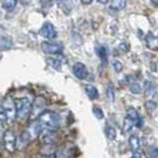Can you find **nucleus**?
I'll list each match as a JSON object with an SVG mask.
<instances>
[{
	"mask_svg": "<svg viewBox=\"0 0 158 158\" xmlns=\"http://www.w3.org/2000/svg\"><path fill=\"white\" fill-rule=\"evenodd\" d=\"M81 2L83 5H90L91 2H93V0H81Z\"/></svg>",
	"mask_w": 158,
	"mask_h": 158,
	"instance_id": "72a5a7b5",
	"label": "nucleus"
},
{
	"mask_svg": "<svg viewBox=\"0 0 158 158\" xmlns=\"http://www.w3.org/2000/svg\"><path fill=\"white\" fill-rule=\"evenodd\" d=\"M45 107H46V101L42 98V97L35 98V101L32 103V110H31L29 116H31L33 119H35L36 117H39L40 115L44 113Z\"/></svg>",
	"mask_w": 158,
	"mask_h": 158,
	"instance_id": "20e7f679",
	"label": "nucleus"
},
{
	"mask_svg": "<svg viewBox=\"0 0 158 158\" xmlns=\"http://www.w3.org/2000/svg\"><path fill=\"white\" fill-rule=\"evenodd\" d=\"M73 73L75 75V77H77L79 80H85L88 77V69H87L85 63L82 62H77L74 64Z\"/></svg>",
	"mask_w": 158,
	"mask_h": 158,
	"instance_id": "1a4fd4ad",
	"label": "nucleus"
},
{
	"mask_svg": "<svg viewBox=\"0 0 158 158\" xmlns=\"http://www.w3.org/2000/svg\"><path fill=\"white\" fill-rule=\"evenodd\" d=\"M20 1L23 2V5H28V4L31 2V1H32V0H20Z\"/></svg>",
	"mask_w": 158,
	"mask_h": 158,
	"instance_id": "f704fd0d",
	"label": "nucleus"
},
{
	"mask_svg": "<svg viewBox=\"0 0 158 158\" xmlns=\"http://www.w3.org/2000/svg\"><path fill=\"white\" fill-rule=\"evenodd\" d=\"M40 158H45V157H40Z\"/></svg>",
	"mask_w": 158,
	"mask_h": 158,
	"instance_id": "4c0bfd02",
	"label": "nucleus"
},
{
	"mask_svg": "<svg viewBox=\"0 0 158 158\" xmlns=\"http://www.w3.org/2000/svg\"><path fill=\"white\" fill-rule=\"evenodd\" d=\"M132 128H134L132 121H130L128 117H125L124 121H123V132H129Z\"/></svg>",
	"mask_w": 158,
	"mask_h": 158,
	"instance_id": "4be33fe9",
	"label": "nucleus"
},
{
	"mask_svg": "<svg viewBox=\"0 0 158 158\" xmlns=\"http://www.w3.org/2000/svg\"><path fill=\"white\" fill-rule=\"evenodd\" d=\"M148 156L149 158H157L158 157V149L157 147H150L148 149Z\"/></svg>",
	"mask_w": 158,
	"mask_h": 158,
	"instance_id": "393cba45",
	"label": "nucleus"
},
{
	"mask_svg": "<svg viewBox=\"0 0 158 158\" xmlns=\"http://www.w3.org/2000/svg\"><path fill=\"white\" fill-rule=\"evenodd\" d=\"M143 125H144V119L142 118L141 116L138 117V118L136 119V122L134 123V127H136V128H138V129H141V128H143Z\"/></svg>",
	"mask_w": 158,
	"mask_h": 158,
	"instance_id": "c756f323",
	"label": "nucleus"
},
{
	"mask_svg": "<svg viewBox=\"0 0 158 158\" xmlns=\"http://www.w3.org/2000/svg\"><path fill=\"white\" fill-rule=\"evenodd\" d=\"M127 6V0H113L111 1V8L115 11H121Z\"/></svg>",
	"mask_w": 158,
	"mask_h": 158,
	"instance_id": "6ab92c4d",
	"label": "nucleus"
},
{
	"mask_svg": "<svg viewBox=\"0 0 158 158\" xmlns=\"http://www.w3.org/2000/svg\"><path fill=\"white\" fill-rule=\"evenodd\" d=\"M4 147L8 152H14L17 150V136L12 130H6L2 134Z\"/></svg>",
	"mask_w": 158,
	"mask_h": 158,
	"instance_id": "7ed1b4c3",
	"label": "nucleus"
},
{
	"mask_svg": "<svg viewBox=\"0 0 158 158\" xmlns=\"http://www.w3.org/2000/svg\"><path fill=\"white\" fill-rule=\"evenodd\" d=\"M56 1H60V0H56Z\"/></svg>",
	"mask_w": 158,
	"mask_h": 158,
	"instance_id": "58836bf2",
	"label": "nucleus"
},
{
	"mask_svg": "<svg viewBox=\"0 0 158 158\" xmlns=\"http://www.w3.org/2000/svg\"><path fill=\"white\" fill-rule=\"evenodd\" d=\"M39 34L41 36H44L48 40H55L57 36V32L56 29L54 28V26L52 25L51 23H45L44 26L40 28Z\"/></svg>",
	"mask_w": 158,
	"mask_h": 158,
	"instance_id": "0eeeda50",
	"label": "nucleus"
},
{
	"mask_svg": "<svg viewBox=\"0 0 158 158\" xmlns=\"http://www.w3.org/2000/svg\"><path fill=\"white\" fill-rule=\"evenodd\" d=\"M14 108H15V118L19 121H25L29 117L32 110V101L27 97H21L14 100Z\"/></svg>",
	"mask_w": 158,
	"mask_h": 158,
	"instance_id": "f03ea898",
	"label": "nucleus"
},
{
	"mask_svg": "<svg viewBox=\"0 0 158 158\" xmlns=\"http://www.w3.org/2000/svg\"><path fill=\"white\" fill-rule=\"evenodd\" d=\"M6 119H7V117H6L5 110H4V108L0 106V124H2Z\"/></svg>",
	"mask_w": 158,
	"mask_h": 158,
	"instance_id": "7c9ffc66",
	"label": "nucleus"
},
{
	"mask_svg": "<svg viewBox=\"0 0 158 158\" xmlns=\"http://www.w3.org/2000/svg\"><path fill=\"white\" fill-rule=\"evenodd\" d=\"M72 157V153L69 152L68 150H55L54 152L47 156L45 158H70Z\"/></svg>",
	"mask_w": 158,
	"mask_h": 158,
	"instance_id": "f3484780",
	"label": "nucleus"
},
{
	"mask_svg": "<svg viewBox=\"0 0 158 158\" xmlns=\"http://www.w3.org/2000/svg\"><path fill=\"white\" fill-rule=\"evenodd\" d=\"M42 130H44V128H42V125L40 124L39 121H34L33 123L31 124V127H29V130H27L29 132V135H31V137H32V139L33 138H38L40 136V134L42 132Z\"/></svg>",
	"mask_w": 158,
	"mask_h": 158,
	"instance_id": "9b49d317",
	"label": "nucleus"
},
{
	"mask_svg": "<svg viewBox=\"0 0 158 158\" xmlns=\"http://www.w3.org/2000/svg\"><path fill=\"white\" fill-rule=\"evenodd\" d=\"M85 94H87V96H88L90 100H97V98H98V90H97V88L94 87V85H85Z\"/></svg>",
	"mask_w": 158,
	"mask_h": 158,
	"instance_id": "dca6fc26",
	"label": "nucleus"
},
{
	"mask_svg": "<svg viewBox=\"0 0 158 158\" xmlns=\"http://www.w3.org/2000/svg\"><path fill=\"white\" fill-rule=\"evenodd\" d=\"M36 121H39L40 124L42 125L45 130H53V131H56L61 124L60 116L54 111H44Z\"/></svg>",
	"mask_w": 158,
	"mask_h": 158,
	"instance_id": "f257e3e1",
	"label": "nucleus"
},
{
	"mask_svg": "<svg viewBox=\"0 0 158 158\" xmlns=\"http://www.w3.org/2000/svg\"><path fill=\"white\" fill-rule=\"evenodd\" d=\"M39 139L42 144L45 145H54V143L57 139L56 131H53V130H42V132L40 134Z\"/></svg>",
	"mask_w": 158,
	"mask_h": 158,
	"instance_id": "39448f33",
	"label": "nucleus"
},
{
	"mask_svg": "<svg viewBox=\"0 0 158 158\" xmlns=\"http://www.w3.org/2000/svg\"><path fill=\"white\" fill-rule=\"evenodd\" d=\"M119 48H121L122 51L128 52L129 51V44H128V42H122V44L119 45Z\"/></svg>",
	"mask_w": 158,
	"mask_h": 158,
	"instance_id": "2f4dec72",
	"label": "nucleus"
},
{
	"mask_svg": "<svg viewBox=\"0 0 158 158\" xmlns=\"http://www.w3.org/2000/svg\"><path fill=\"white\" fill-rule=\"evenodd\" d=\"M151 2L155 7H158V0H151Z\"/></svg>",
	"mask_w": 158,
	"mask_h": 158,
	"instance_id": "c9c22d12",
	"label": "nucleus"
},
{
	"mask_svg": "<svg viewBox=\"0 0 158 158\" xmlns=\"http://www.w3.org/2000/svg\"><path fill=\"white\" fill-rule=\"evenodd\" d=\"M32 142V137L27 130H23L20 132V135L17 137V149L23 150Z\"/></svg>",
	"mask_w": 158,
	"mask_h": 158,
	"instance_id": "6e6552de",
	"label": "nucleus"
},
{
	"mask_svg": "<svg viewBox=\"0 0 158 158\" xmlns=\"http://www.w3.org/2000/svg\"><path fill=\"white\" fill-rule=\"evenodd\" d=\"M145 107H147V109L150 111V113H152V111H156V110H157V104H156V102L147 101L145 102Z\"/></svg>",
	"mask_w": 158,
	"mask_h": 158,
	"instance_id": "bb28decb",
	"label": "nucleus"
},
{
	"mask_svg": "<svg viewBox=\"0 0 158 158\" xmlns=\"http://www.w3.org/2000/svg\"><path fill=\"white\" fill-rule=\"evenodd\" d=\"M104 134H106V136H107V138L109 141H114L116 138V135H117L116 128L110 122H107L106 125H104Z\"/></svg>",
	"mask_w": 158,
	"mask_h": 158,
	"instance_id": "4468645a",
	"label": "nucleus"
},
{
	"mask_svg": "<svg viewBox=\"0 0 158 158\" xmlns=\"http://www.w3.org/2000/svg\"><path fill=\"white\" fill-rule=\"evenodd\" d=\"M98 2H101V4H107L108 2V0H97Z\"/></svg>",
	"mask_w": 158,
	"mask_h": 158,
	"instance_id": "e433bc0d",
	"label": "nucleus"
},
{
	"mask_svg": "<svg viewBox=\"0 0 158 158\" xmlns=\"http://www.w3.org/2000/svg\"><path fill=\"white\" fill-rule=\"evenodd\" d=\"M127 117H128L130 121H132V123H135L136 119L139 117V114H138V111H137L134 107H129L127 109Z\"/></svg>",
	"mask_w": 158,
	"mask_h": 158,
	"instance_id": "a211bd4d",
	"label": "nucleus"
},
{
	"mask_svg": "<svg viewBox=\"0 0 158 158\" xmlns=\"http://www.w3.org/2000/svg\"><path fill=\"white\" fill-rule=\"evenodd\" d=\"M144 89L147 91V95H151L153 91V85H152V82H150V81H145L144 82Z\"/></svg>",
	"mask_w": 158,
	"mask_h": 158,
	"instance_id": "cd10ccee",
	"label": "nucleus"
},
{
	"mask_svg": "<svg viewBox=\"0 0 158 158\" xmlns=\"http://www.w3.org/2000/svg\"><path fill=\"white\" fill-rule=\"evenodd\" d=\"M129 145H130V148H131V150H132V152H138V150H139V147H141V142H139V138H138V136L135 135V134L130 135V137H129Z\"/></svg>",
	"mask_w": 158,
	"mask_h": 158,
	"instance_id": "2eb2a0df",
	"label": "nucleus"
},
{
	"mask_svg": "<svg viewBox=\"0 0 158 158\" xmlns=\"http://www.w3.org/2000/svg\"><path fill=\"white\" fill-rule=\"evenodd\" d=\"M93 114H94V116H95L97 119H102L103 117H104L103 110H102L100 107H96V106H94V107H93Z\"/></svg>",
	"mask_w": 158,
	"mask_h": 158,
	"instance_id": "b1692460",
	"label": "nucleus"
},
{
	"mask_svg": "<svg viewBox=\"0 0 158 158\" xmlns=\"http://www.w3.org/2000/svg\"><path fill=\"white\" fill-rule=\"evenodd\" d=\"M96 54L100 57L102 64H103V66H107V63H108L107 47H104V46H97V47H96Z\"/></svg>",
	"mask_w": 158,
	"mask_h": 158,
	"instance_id": "ddd939ff",
	"label": "nucleus"
},
{
	"mask_svg": "<svg viewBox=\"0 0 158 158\" xmlns=\"http://www.w3.org/2000/svg\"><path fill=\"white\" fill-rule=\"evenodd\" d=\"M113 66H114V69H115L117 73H121V72H122V69H123V64L119 62V61H117V60H115V61H114Z\"/></svg>",
	"mask_w": 158,
	"mask_h": 158,
	"instance_id": "c85d7f7f",
	"label": "nucleus"
},
{
	"mask_svg": "<svg viewBox=\"0 0 158 158\" xmlns=\"http://www.w3.org/2000/svg\"><path fill=\"white\" fill-rule=\"evenodd\" d=\"M131 158H142V155L139 152H132V157Z\"/></svg>",
	"mask_w": 158,
	"mask_h": 158,
	"instance_id": "473e14b6",
	"label": "nucleus"
},
{
	"mask_svg": "<svg viewBox=\"0 0 158 158\" xmlns=\"http://www.w3.org/2000/svg\"><path fill=\"white\" fill-rule=\"evenodd\" d=\"M17 2H18V0H2V1H1V5H2V7H4L5 10L11 11V10H13V8L17 6Z\"/></svg>",
	"mask_w": 158,
	"mask_h": 158,
	"instance_id": "412c9836",
	"label": "nucleus"
},
{
	"mask_svg": "<svg viewBox=\"0 0 158 158\" xmlns=\"http://www.w3.org/2000/svg\"><path fill=\"white\" fill-rule=\"evenodd\" d=\"M47 62L49 66L54 68L55 70H61V62L59 61V60H55V59H48L47 60Z\"/></svg>",
	"mask_w": 158,
	"mask_h": 158,
	"instance_id": "5701e85b",
	"label": "nucleus"
},
{
	"mask_svg": "<svg viewBox=\"0 0 158 158\" xmlns=\"http://www.w3.org/2000/svg\"><path fill=\"white\" fill-rule=\"evenodd\" d=\"M129 89L132 94H136V95L141 94V91H142L141 85H139V83H138L137 81H130L129 82Z\"/></svg>",
	"mask_w": 158,
	"mask_h": 158,
	"instance_id": "aec40b11",
	"label": "nucleus"
},
{
	"mask_svg": "<svg viewBox=\"0 0 158 158\" xmlns=\"http://www.w3.org/2000/svg\"><path fill=\"white\" fill-rule=\"evenodd\" d=\"M107 96H108V98H109V101H111L113 102L114 100H115V91H114V88H113V85H109L107 87Z\"/></svg>",
	"mask_w": 158,
	"mask_h": 158,
	"instance_id": "a878e982",
	"label": "nucleus"
},
{
	"mask_svg": "<svg viewBox=\"0 0 158 158\" xmlns=\"http://www.w3.org/2000/svg\"><path fill=\"white\" fill-rule=\"evenodd\" d=\"M1 107L4 108V110H5L7 119H8V121H14V118H15V108H14V102H12V101H10L8 98H6L5 102H4V104H2Z\"/></svg>",
	"mask_w": 158,
	"mask_h": 158,
	"instance_id": "9d476101",
	"label": "nucleus"
},
{
	"mask_svg": "<svg viewBox=\"0 0 158 158\" xmlns=\"http://www.w3.org/2000/svg\"><path fill=\"white\" fill-rule=\"evenodd\" d=\"M145 44H147L148 48L156 51V49H157V47H158L157 36L152 33H148L147 35H145Z\"/></svg>",
	"mask_w": 158,
	"mask_h": 158,
	"instance_id": "f8f14e48",
	"label": "nucleus"
},
{
	"mask_svg": "<svg viewBox=\"0 0 158 158\" xmlns=\"http://www.w3.org/2000/svg\"><path fill=\"white\" fill-rule=\"evenodd\" d=\"M41 49L45 52L46 54H61L63 51L62 44H56V42H42L41 44Z\"/></svg>",
	"mask_w": 158,
	"mask_h": 158,
	"instance_id": "423d86ee",
	"label": "nucleus"
}]
</instances>
